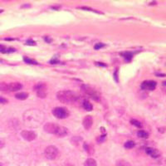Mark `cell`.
<instances>
[{"mask_svg":"<svg viewBox=\"0 0 166 166\" xmlns=\"http://www.w3.org/2000/svg\"><path fill=\"white\" fill-rule=\"evenodd\" d=\"M137 134L139 138H142V139H147L149 137V134L145 131H139Z\"/></svg>","mask_w":166,"mask_h":166,"instance_id":"d6986e66","label":"cell"},{"mask_svg":"<svg viewBox=\"0 0 166 166\" xmlns=\"http://www.w3.org/2000/svg\"><path fill=\"white\" fill-rule=\"evenodd\" d=\"M35 42L33 40H27V45H35Z\"/></svg>","mask_w":166,"mask_h":166,"instance_id":"83f0119b","label":"cell"},{"mask_svg":"<svg viewBox=\"0 0 166 166\" xmlns=\"http://www.w3.org/2000/svg\"><path fill=\"white\" fill-rule=\"evenodd\" d=\"M121 55H123L124 58L126 60V61H131L132 58V54L131 53H130V52H124V53H121Z\"/></svg>","mask_w":166,"mask_h":166,"instance_id":"7402d4cb","label":"cell"},{"mask_svg":"<svg viewBox=\"0 0 166 166\" xmlns=\"http://www.w3.org/2000/svg\"><path fill=\"white\" fill-rule=\"evenodd\" d=\"M23 121L25 125L30 128H36L40 126L43 123L45 115L39 110H27L23 115Z\"/></svg>","mask_w":166,"mask_h":166,"instance_id":"6da1fadb","label":"cell"},{"mask_svg":"<svg viewBox=\"0 0 166 166\" xmlns=\"http://www.w3.org/2000/svg\"><path fill=\"white\" fill-rule=\"evenodd\" d=\"M103 46H104V44H103V43H99L95 45L94 48H95L96 50H99V49H100V48H101V47H103Z\"/></svg>","mask_w":166,"mask_h":166,"instance_id":"d4e9b609","label":"cell"},{"mask_svg":"<svg viewBox=\"0 0 166 166\" xmlns=\"http://www.w3.org/2000/svg\"><path fill=\"white\" fill-rule=\"evenodd\" d=\"M59 126L57 124L55 123H52V122H48V123H46L44 125V131H46V133L48 134H53V135H56L57 132H58V129H59Z\"/></svg>","mask_w":166,"mask_h":166,"instance_id":"52a82bcc","label":"cell"},{"mask_svg":"<svg viewBox=\"0 0 166 166\" xmlns=\"http://www.w3.org/2000/svg\"><path fill=\"white\" fill-rule=\"evenodd\" d=\"M116 166H131V165L128 161H126V160L120 159V160H118L116 162Z\"/></svg>","mask_w":166,"mask_h":166,"instance_id":"ac0fdd59","label":"cell"},{"mask_svg":"<svg viewBox=\"0 0 166 166\" xmlns=\"http://www.w3.org/2000/svg\"><path fill=\"white\" fill-rule=\"evenodd\" d=\"M2 12H3V10H2V9H0V13H1Z\"/></svg>","mask_w":166,"mask_h":166,"instance_id":"d590c367","label":"cell"},{"mask_svg":"<svg viewBox=\"0 0 166 166\" xmlns=\"http://www.w3.org/2000/svg\"><path fill=\"white\" fill-rule=\"evenodd\" d=\"M21 135H22L23 139H26L27 141H32L37 137V135L35 134L34 132L31 131H23L21 132Z\"/></svg>","mask_w":166,"mask_h":166,"instance_id":"9c48e42d","label":"cell"},{"mask_svg":"<svg viewBox=\"0 0 166 166\" xmlns=\"http://www.w3.org/2000/svg\"><path fill=\"white\" fill-rule=\"evenodd\" d=\"M131 123L132 125H135V126H136V127H138V128L142 127V125H141V123L139 122V120L133 119V120H131Z\"/></svg>","mask_w":166,"mask_h":166,"instance_id":"603a6c76","label":"cell"},{"mask_svg":"<svg viewBox=\"0 0 166 166\" xmlns=\"http://www.w3.org/2000/svg\"><path fill=\"white\" fill-rule=\"evenodd\" d=\"M157 86V83L155 82V81H145L141 83V86L140 87L142 90H145V91H154Z\"/></svg>","mask_w":166,"mask_h":166,"instance_id":"ba28073f","label":"cell"},{"mask_svg":"<svg viewBox=\"0 0 166 166\" xmlns=\"http://www.w3.org/2000/svg\"><path fill=\"white\" fill-rule=\"evenodd\" d=\"M81 91L86 94V96H88L89 97L92 98L93 100H97V101H100V93L97 91L96 89H94L91 86L87 85L82 86L81 87Z\"/></svg>","mask_w":166,"mask_h":166,"instance_id":"3957f363","label":"cell"},{"mask_svg":"<svg viewBox=\"0 0 166 166\" xmlns=\"http://www.w3.org/2000/svg\"><path fill=\"white\" fill-rule=\"evenodd\" d=\"M0 91H8V84H6L5 82H0Z\"/></svg>","mask_w":166,"mask_h":166,"instance_id":"44dd1931","label":"cell"},{"mask_svg":"<svg viewBox=\"0 0 166 166\" xmlns=\"http://www.w3.org/2000/svg\"><path fill=\"white\" fill-rule=\"evenodd\" d=\"M84 166H97V163L94 159L89 158L84 162Z\"/></svg>","mask_w":166,"mask_h":166,"instance_id":"9a60e30c","label":"cell"},{"mask_svg":"<svg viewBox=\"0 0 166 166\" xmlns=\"http://www.w3.org/2000/svg\"><path fill=\"white\" fill-rule=\"evenodd\" d=\"M0 103H2V104H6V103H8V100L4 98V97H0Z\"/></svg>","mask_w":166,"mask_h":166,"instance_id":"484cf974","label":"cell"},{"mask_svg":"<svg viewBox=\"0 0 166 166\" xmlns=\"http://www.w3.org/2000/svg\"><path fill=\"white\" fill-rule=\"evenodd\" d=\"M82 106H83L84 109H85L86 111H92L93 109L92 104L87 100H84V101L82 102Z\"/></svg>","mask_w":166,"mask_h":166,"instance_id":"5bb4252c","label":"cell"},{"mask_svg":"<svg viewBox=\"0 0 166 166\" xmlns=\"http://www.w3.org/2000/svg\"><path fill=\"white\" fill-rule=\"evenodd\" d=\"M163 91H164V92H165V94H166V88L163 89Z\"/></svg>","mask_w":166,"mask_h":166,"instance_id":"e575fe53","label":"cell"},{"mask_svg":"<svg viewBox=\"0 0 166 166\" xmlns=\"http://www.w3.org/2000/svg\"><path fill=\"white\" fill-rule=\"evenodd\" d=\"M52 114L58 119H65L69 116V111L64 107H56L52 110Z\"/></svg>","mask_w":166,"mask_h":166,"instance_id":"8992f818","label":"cell"},{"mask_svg":"<svg viewBox=\"0 0 166 166\" xmlns=\"http://www.w3.org/2000/svg\"><path fill=\"white\" fill-rule=\"evenodd\" d=\"M58 154H59V152H58V148L54 145H49V146L46 147V150H45V156L46 159H48L50 160L58 158Z\"/></svg>","mask_w":166,"mask_h":166,"instance_id":"5b68a950","label":"cell"},{"mask_svg":"<svg viewBox=\"0 0 166 166\" xmlns=\"http://www.w3.org/2000/svg\"><path fill=\"white\" fill-rule=\"evenodd\" d=\"M84 149L86 150V151L87 152V154L90 155H93L94 153V150H93V146L91 145H88V144L84 143Z\"/></svg>","mask_w":166,"mask_h":166,"instance_id":"e0dca14e","label":"cell"},{"mask_svg":"<svg viewBox=\"0 0 166 166\" xmlns=\"http://www.w3.org/2000/svg\"><path fill=\"white\" fill-rule=\"evenodd\" d=\"M23 61L26 62V63H27V64H38V62H36V61H34V60H32V59H30V58H23Z\"/></svg>","mask_w":166,"mask_h":166,"instance_id":"cb8c5ba5","label":"cell"},{"mask_svg":"<svg viewBox=\"0 0 166 166\" xmlns=\"http://www.w3.org/2000/svg\"><path fill=\"white\" fill-rule=\"evenodd\" d=\"M4 145H5V141H4L3 139H1V138H0V149L4 148Z\"/></svg>","mask_w":166,"mask_h":166,"instance_id":"4316f807","label":"cell"},{"mask_svg":"<svg viewBox=\"0 0 166 166\" xmlns=\"http://www.w3.org/2000/svg\"><path fill=\"white\" fill-rule=\"evenodd\" d=\"M23 87V86L19 82H12L8 85V91H17Z\"/></svg>","mask_w":166,"mask_h":166,"instance_id":"7c38bea8","label":"cell"},{"mask_svg":"<svg viewBox=\"0 0 166 166\" xmlns=\"http://www.w3.org/2000/svg\"><path fill=\"white\" fill-rule=\"evenodd\" d=\"M82 124H83V126L85 128L86 130H89L90 128L92 126L93 124V118L92 116H86L83 119V121H82Z\"/></svg>","mask_w":166,"mask_h":166,"instance_id":"8fae6325","label":"cell"},{"mask_svg":"<svg viewBox=\"0 0 166 166\" xmlns=\"http://www.w3.org/2000/svg\"><path fill=\"white\" fill-rule=\"evenodd\" d=\"M5 51V47L2 45H0V52H4Z\"/></svg>","mask_w":166,"mask_h":166,"instance_id":"4dcf8cb0","label":"cell"},{"mask_svg":"<svg viewBox=\"0 0 166 166\" xmlns=\"http://www.w3.org/2000/svg\"><path fill=\"white\" fill-rule=\"evenodd\" d=\"M134 146H135V142L132 141V140H129V141L125 143V147L126 149H132Z\"/></svg>","mask_w":166,"mask_h":166,"instance_id":"ffe728a7","label":"cell"},{"mask_svg":"<svg viewBox=\"0 0 166 166\" xmlns=\"http://www.w3.org/2000/svg\"><path fill=\"white\" fill-rule=\"evenodd\" d=\"M157 76H160V77H165V74H161V73H156Z\"/></svg>","mask_w":166,"mask_h":166,"instance_id":"1f68e13d","label":"cell"},{"mask_svg":"<svg viewBox=\"0 0 166 166\" xmlns=\"http://www.w3.org/2000/svg\"><path fill=\"white\" fill-rule=\"evenodd\" d=\"M96 65L100 66H106V65L104 64V63H102V62H96Z\"/></svg>","mask_w":166,"mask_h":166,"instance_id":"f546056e","label":"cell"},{"mask_svg":"<svg viewBox=\"0 0 166 166\" xmlns=\"http://www.w3.org/2000/svg\"><path fill=\"white\" fill-rule=\"evenodd\" d=\"M66 166H73V165H66Z\"/></svg>","mask_w":166,"mask_h":166,"instance_id":"8d00e7d4","label":"cell"},{"mask_svg":"<svg viewBox=\"0 0 166 166\" xmlns=\"http://www.w3.org/2000/svg\"><path fill=\"white\" fill-rule=\"evenodd\" d=\"M67 132H68L67 128L64 127V126H59V129H58L56 135L58 136V137H64V136H66L67 135Z\"/></svg>","mask_w":166,"mask_h":166,"instance_id":"4fadbf2b","label":"cell"},{"mask_svg":"<svg viewBox=\"0 0 166 166\" xmlns=\"http://www.w3.org/2000/svg\"><path fill=\"white\" fill-rule=\"evenodd\" d=\"M145 152H146L147 155L151 156L152 158H158V157L160 156V152H159L158 150L155 149V148H151V147L146 148Z\"/></svg>","mask_w":166,"mask_h":166,"instance_id":"30bf717a","label":"cell"},{"mask_svg":"<svg viewBox=\"0 0 166 166\" xmlns=\"http://www.w3.org/2000/svg\"><path fill=\"white\" fill-rule=\"evenodd\" d=\"M163 86H166V81H165L163 82Z\"/></svg>","mask_w":166,"mask_h":166,"instance_id":"836d02e7","label":"cell"},{"mask_svg":"<svg viewBox=\"0 0 166 166\" xmlns=\"http://www.w3.org/2000/svg\"><path fill=\"white\" fill-rule=\"evenodd\" d=\"M34 91L37 92V96L39 98H45L46 97V94H47V87H46V83L44 82H39L38 84L33 86Z\"/></svg>","mask_w":166,"mask_h":166,"instance_id":"277c9868","label":"cell"},{"mask_svg":"<svg viewBox=\"0 0 166 166\" xmlns=\"http://www.w3.org/2000/svg\"><path fill=\"white\" fill-rule=\"evenodd\" d=\"M57 97L62 103L65 104H72L79 99L77 94L72 91H60L57 94Z\"/></svg>","mask_w":166,"mask_h":166,"instance_id":"7a4b0ae2","label":"cell"},{"mask_svg":"<svg viewBox=\"0 0 166 166\" xmlns=\"http://www.w3.org/2000/svg\"><path fill=\"white\" fill-rule=\"evenodd\" d=\"M56 62H58L57 60H52V61H50V63H52V64H55Z\"/></svg>","mask_w":166,"mask_h":166,"instance_id":"d6a6232c","label":"cell"},{"mask_svg":"<svg viewBox=\"0 0 166 166\" xmlns=\"http://www.w3.org/2000/svg\"><path fill=\"white\" fill-rule=\"evenodd\" d=\"M114 76H115V80L116 81H118V69H116V71L115 72V74H114Z\"/></svg>","mask_w":166,"mask_h":166,"instance_id":"f1b7e54d","label":"cell"},{"mask_svg":"<svg viewBox=\"0 0 166 166\" xmlns=\"http://www.w3.org/2000/svg\"><path fill=\"white\" fill-rule=\"evenodd\" d=\"M28 97V94L27 92H19V93H17L15 95V97L17 99H18V100H26Z\"/></svg>","mask_w":166,"mask_h":166,"instance_id":"2e32d148","label":"cell"}]
</instances>
